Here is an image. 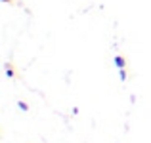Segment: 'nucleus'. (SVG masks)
Returning a JSON list of instances; mask_svg holds the SVG:
<instances>
[{
    "label": "nucleus",
    "instance_id": "obj_3",
    "mask_svg": "<svg viewBox=\"0 0 151 143\" xmlns=\"http://www.w3.org/2000/svg\"><path fill=\"white\" fill-rule=\"evenodd\" d=\"M121 78H122V80H126V73H124V69H121Z\"/></svg>",
    "mask_w": 151,
    "mask_h": 143
},
{
    "label": "nucleus",
    "instance_id": "obj_2",
    "mask_svg": "<svg viewBox=\"0 0 151 143\" xmlns=\"http://www.w3.org/2000/svg\"><path fill=\"white\" fill-rule=\"evenodd\" d=\"M17 105H19V109H23V111H27V109H29V107H27V103H25V101H19Z\"/></svg>",
    "mask_w": 151,
    "mask_h": 143
},
{
    "label": "nucleus",
    "instance_id": "obj_4",
    "mask_svg": "<svg viewBox=\"0 0 151 143\" xmlns=\"http://www.w3.org/2000/svg\"><path fill=\"white\" fill-rule=\"evenodd\" d=\"M4 2H12V0H4Z\"/></svg>",
    "mask_w": 151,
    "mask_h": 143
},
{
    "label": "nucleus",
    "instance_id": "obj_1",
    "mask_svg": "<svg viewBox=\"0 0 151 143\" xmlns=\"http://www.w3.org/2000/svg\"><path fill=\"white\" fill-rule=\"evenodd\" d=\"M115 65H117L119 69H124V65H126V59L122 57V55H117V57H115Z\"/></svg>",
    "mask_w": 151,
    "mask_h": 143
}]
</instances>
